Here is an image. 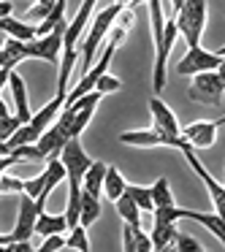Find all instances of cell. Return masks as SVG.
I'll use <instances>...</instances> for the list:
<instances>
[{"label":"cell","instance_id":"1","mask_svg":"<svg viewBox=\"0 0 225 252\" xmlns=\"http://www.w3.org/2000/svg\"><path fill=\"white\" fill-rule=\"evenodd\" d=\"M122 8H125V3H111V6H106L100 14H95L90 33L82 35V41H79V46H76L79 57H82V76L95 65V52H98V46L103 44V38L109 35V30L114 28L117 17L122 14Z\"/></svg>","mask_w":225,"mask_h":252},{"label":"cell","instance_id":"2","mask_svg":"<svg viewBox=\"0 0 225 252\" xmlns=\"http://www.w3.org/2000/svg\"><path fill=\"white\" fill-rule=\"evenodd\" d=\"M206 14H209V3L203 0H187V3H179V11L174 17L176 33L185 38L187 49H195L201 46V35L203 28H206Z\"/></svg>","mask_w":225,"mask_h":252},{"label":"cell","instance_id":"3","mask_svg":"<svg viewBox=\"0 0 225 252\" xmlns=\"http://www.w3.org/2000/svg\"><path fill=\"white\" fill-rule=\"evenodd\" d=\"M223 93H225V73L223 71H209L193 76V84L187 90V98L195 103H206L220 109L223 106Z\"/></svg>","mask_w":225,"mask_h":252},{"label":"cell","instance_id":"4","mask_svg":"<svg viewBox=\"0 0 225 252\" xmlns=\"http://www.w3.org/2000/svg\"><path fill=\"white\" fill-rule=\"evenodd\" d=\"M46 198L49 195H44V192H41L38 198H28V195L19 198V217H17L14 230L6 236V244H14V241H30L33 228H35V220H38V214L44 212V206H46Z\"/></svg>","mask_w":225,"mask_h":252},{"label":"cell","instance_id":"5","mask_svg":"<svg viewBox=\"0 0 225 252\" xmlns=\"http://www.w3.org/2000/svg\"><path fill=\"white\" fill-rule=\"evenodd\" d=\"M223 55H225V49L206 52L203 46L187 49V55L176 65V73L179 76H198V73H209V71H223V63H225Z\"/></svg>","mask_w":225,"mask_h":252},{"label":"cell","instance_id":"6","mask_svg":"<svg viewBox=\"0 0 225 252\" xmlns=\"http://www.w3.org/2000/svg\"><path fill=\"white\" fill-rule=\"evenodd\" d=\"M65 28H68V22L63 19V22L57 25V28L52 30L49 35H44V38H35V41H30V44H25V57H28V60H46V63H52V65H55V63H60Z\"/></svg>","mask_w":225,"mask_h":252},{"label":"cell","instance_id":"7","mask_svg":"<svg viewBox=\"0 0 225 252\" xmlns=\"http://www.w3.org/2000/svg\"><path fill=\"white\" fill-rule=\"evenodd\" d=\"M57 160H60L63 168H65V179H68V185L82 187V179H84V174H87V168L93 165V160H90V155L82 149L79 138H71V141H68L65 147L60 149Z\"/></svg>","mask_w":225,"mask_h":252},{"label":"cell","instance_id":"8","mask_svg":"<svg viewBox=\"0 0 225 252\" xmlns=\"http://www.w3.org/2000/svg\"><path fill=\"white\" fill-rule=\"evenodd\" d=\"M120 144H130V147H171V149H179V152H187L190 149V144L185 141L182 136H176V138H171V136H165V133H160V130H125V133H120Z\"/></svg>","mask_w":225,"mask_h":252},{"label":"cell","instance_id":"9","mask_svg":"<svg viewBox=\"0 0 225 252\" xmlns=\"http://www.w3.org/2000/svg\"><path fill=\"white\" fill-rule=\"evenodd\" d=\"M223 122H225L223 117L220 120H198L187 127H179V136L190 144L193 152L195 149H209L214 147V138H217V130L223 127Z\"/></svg>","mask_w":225,"mask_h":252},{"label":"cell","instance_id":"10","mask_svg":"<svg viewBox=\"0 0 225 252\" xmlns=\"http://www.w3.org/2000/svg\"><path fill=\"white\" fill-rule=\"evenodd\" d=\"M182 155H185V160L190 163V168L195 171V176L203 182V187L209 190V198H212V206H214V212L220 214V212L225 209V187L220 185V182L214 179L212 174H209V171H206V165H203L201 160L195 158V152H193V149H187V152H182Z\"/></svg>","mask_w":225,"mask_h":252},{"label":"cell","instance_id":"11","mask_svg":"<svg viewBox=\"0 0 225 252\" xmlns=\"http://www.w3.org/2000/svg\"><path fill=\"white\" fill-rule=\"evenodd\" d=\"M149 114H152V130H160L171 138L179 136V120H176V114L160 98L149 100Z\"/></svg>","mask_w":225,"mask_h":252},{"label":"cell","instance_id":"12","mask_svg":"<svg viewBox=\"0 0 225 252\" xmlns=\"http://www.w3.org/2000/svg\"><path fill=\"white\" fill-rule=\"evenodd\" d=\"M68 141H71V138H68L65 127L55 120V122H52V127H46V130L41 133V138L35 141V149L41 152V158H57L60 149L65 147Z\"/></svg>","mask_w":225,"mask_h":252},{"label":"cell","instance_id":"13","mask_svg":"<svg viewBox=\"0 0 225 252\" xmlns=\"http://www.w3.org/2000/svg\"><path fill=\"white\" fill-rule=\"evenodd\" d=\"M182 220H193V222H201L203 228H209L214 233V239L220 244H225V222L217 212H190V209H182Z\"/></svg>","mask_w":225,"mask_h":252},{"label":"cell","instance_id":"14","mask_svg":"<svg viewBox=\"0 0 225 252\" xmlns=\"http://www.w3.org/2000/svg\"><path fill=\"white\" fill-rule=\"evenodd\" d=\"M8 84H11V93H14V106H17V120L19 125H28L30 122V103H28V90H25V79L19 76L17 71H11L8 76Z\"/></svg>","mask_w":225,"mask_h":252},{"label":"cell","instance_id":"15","mask_svg":"<svg viewBox=\"0 0 225 252\" xmlns=\"http://www.w3.org/2000/svg\"><path fill=\"white\" fill-rule=\"evenodd\" d=\"M103 176H106V163L93 160V165L87 168V174H84V179H82V192H87V195H93V198H98V201H100Z\"/></svg>","mask_w":225,"mask_h":252},{"label":"cell","instance_id":"16","mask_svg":"<svg viewBox=\"0 0 225 252\" xmlns=\"http://www.w3.org/2000/svg\"><path fill=\"white\" fill-rule=\"evenodd\" d=\"M149 241H152V250H165V247L174 244L176 239V222H160V220H152V230H149Z\"/></svg>","mask_w":225,"mask_h":252},{"label":"cell","instance_id":"17","mask_svg":"<svg viewBox=\"0 0 225 252\" xmlns=\"http://www.w3.org/2000/svg\"><path fill=\"white\" fill-rule=\"evenodd\" d=\"M68 230V222H65V217L63 214H46V212H41L38 214V220H35V228H33V233H38V236H57V233H65Z\"/></svg>","mask_w":225,"mask_h":252},{"label":"cell","instance_id":"18","mask_svg":"<svg viewBox=\"0 0 225 252\" xmlns=\"http://www.w3.org/2000/svg\"><path fill=\"white\" fill-rule=\"evenodd\" d=\"M125 176L120 174V168L117 165H106V176H103V190H100V195H106L111 203L117 201V198L125 192Z\"/></svg>","mask_w":225,"mask_h":252},{"label":"cell","instance_id":"19","mask_svg":"<svg viewBox=\"0 0 225 252\" xmlns=\"http://www.w3.org/2000/svg\"><path fill=\"white\" fill-rule=\"evenodd\" d=\"M114 206H117V214L125 220V225H130L133 230H141V212H138V206L125 195V192L114 201Z\"/></svg>","mask_w":225,"mask_h":252},{"label":"cell","instance_id":"20","mask_svg":"<svg viewBox=\"0 0 225 252\" xmlns=\"http://www.w3.org/2000/svg\"><path fill=\"white\" fill-rule=\"evenodd\" d=\"M149 198H152V209L174 206V195H171V187H168V179H165V176H160V179L149 187Z\"/></svg>","mask_w":225,"mask_h":252},{"label":"cell","instance_id":"21","mask_svg":"<svg viewBox=\"0 0 225 252\" xmlns=\"http://www.w3.org/2000/svg\"><path fill=\"white\" fill-rule=\"evenodd\" d=\"M100 217V201L87 192H82V206H79V225L82 228H90L95 220Z\"/></svg>","mask_w":225,"mask_h":252},{"label":"cell","instance_id":"22","mask_svg":"<svg viewBox=\"0 0 225 252\" xmlns=\"http://www.w3.org/2000/svg\"><path fill=\"white\" fill-rule=\"evenodd\" d=\"M63 19H65V3H63V0H57L55 6H52L49 17H46L44 22H41L38 28H35V38H44V35H49L52 30H55L57 25L63 22Z\"/></svg>","mask_w":225,"mask_h":252},{"label":"cell","instance_id":"23","mask_svg":"<svg viewBox=\"0 0 225 252\" xmlns=\"http://www.w3.org/2000/svg\"><path fill=\"white\" fill-rule=\"evenodd\" d=\"M125 195L138 206V212H152V198H149V187H141V185H125Z\"/></svg>","mask_w":225,"mask_h":252},{"label":"cell","instance_id":"24","mask_svg":"<svg viewBox=\"0 0 225 252\" xmlns=\"http://www.w3.org/2000/svg\"><path fill=\"white\" fill-rule=\"evenodd\" d=\"M65 247H68V250H76V252H90L87 228H82V225H76V228H71V233L65 236Z\"/></svg>","mask_w":225,"mask_h":252},{"label":"cell","instance_id":"25","mask_svg":"<svg viewBox=\"0 0 225 252\" xmlns=\"http://www.w3.org/2000/svg\"><path fill=\"white\" fill-rule=\"evenodd\" d=\"M52 6H55V3H49V0H44V3H35V6L28 11V19H22V22L30 25V28H38V25L44 22L46 17H49Z\"/></svg>","mask_w":225,"mask_h":252},{"label":"cell","instance_id":"26","mask_svg":"<svg viewBox=\"0 0 225 252\" xmlns=\"http://www.w3.org/2000/svg\"><path fill=\"white\" fill-rule=\"evenodd\" d=\"M122 90V82L117 76H111V73H103V76L98 79V82H95V90L93 93H98L100 98H103V95H109V93H120Z\"/></svg>","mask_w":225,"mask_h":252},{"label":"cell","instance_id":"27","mask_svg":"<svg viewBox=\"0 0 225 252\" xmlns=\"http://www.w3.org/2000/svg\"><path fill=\"white\" fill-rule=\"evenodd\" d=\"M6 192H25V182L17 179V176H8V174H0V195H6Z\"/></svg>","mask_w":225,"mask_h":252},{"label":"cell","instance_id":"28","mask_svg":"<svg viewBox=\"0 0 225 252\" xmlns=\"http://www.w3.org/2000/svg\"><path fill=\"white\" fill-rule=\"evenodd\" d=\"M174 250L176 252H203V247L198 244L193 236H185V233H176L174 239Z\"/></svg>","mask_w":225,"mask_h":252},{"label":"cell","instance_id":"29","mask_svg":"<svg viewBox=\"0 0 225 252\" xmlns=\"http://www.w3.org/2000/svg\"><path fill=\"white\" fill-rule=\"evenodd\" d=\"M63 247H65V236H63V233H57V236H46V239H44V244H41L35 252H60Z\"/></svg>","mask_w":225,"mask_h":252},{"label":"cell","instance_id":"30","mask_svg":"<svg viewBox=\"0 0 225 252\" xmlns=\"http://www.w3.org/2000/svg\"><path fill=\"white\" fill-rule=\"evenodd\" d=\"M11 155L19 160V163H22V160H44V158H41V152L35 149V144H25V147H17Z\"/></svg>","mask_w":225,"mask_h":252},{"label":"cell","instance_id":"31","mask_svg":"<svg viewBox=\"0 0 225 252\" xmlns=\"http://www.w3.org/2000/svg\"><path fill=\"white\" fill-rule=\"evenodd\" d=\"M133 241H136V252H155L152 250V241L144 230H133Z\"/></svg>","mask_w":225,"mask_h":252},{"label":"cell","instance_id":"32","mask_svg":"<svg viewBox=\"0 0 225 252\" xmlns=\"http://www.w3.org/2000/svg\"><path fill=\"white\" fill-rule=\"evenodd\" d=\"M122 252H136V241H133L130 225H122Z\"/></svg>","mask_w":225,"mask_h":252},{"label":"cell","instance_id":"33","mask_svg":"<svg viewBox=\"0 0 225 252\" xmlns=\"http://www.w3.org/2000/svg\"><path fill=\"white\" fill-rule=\"evenodd\" d=\"M8 250L11 252H35L33 247H30V241H14V244H8Z\"/></svg>","mask_w":225,"mask_h":252},{"label":"cell","instance_id":"34","mask_svg":"<svg viewBox=\"0 0 225 252\" xmlns=\"http://www.w3.org/2000/svg\"><path fill=\"white\" fill-rule=\"evenodd\" d=\"M19 160L14 158V155H6V158H0V174H6V168L8 165H17Z\"/></svg>","mask_w":225,"mask_h":252},{"label":"cell","instance_id":"35","mask_svg":"<svg viewBox=\"0 0 225 252\" xmlns=\"http://www.w3.org/2000/svg\"><path fill=\"white\" fill-rule=\"evenodd\" d=\"M11 11H14V6H11V3H6V0H0V19L11 17Z\"/></svg>","mask_w":225,"mask_h":252},{"label":"cell","instance_id":"36","mask_svg":"<svg viewBox=\"0 0 225 252\" xmlns=\"http://www.w3.org/2000/svg\"><path fill=\"white\" fill-rule=\"evenodd\" d=\"M8 76H11V71H8V68H0V90L8 84Z\"/></svg>","mask_w":225,"mask_h":252},{"label":"cell","instance_id":"37","mask_svg":"<svg viewBox=\"0 0 225 252\" xmlns=\"http://www.w3.org/2000/svg\"><path fill=\"white\" fill-rule=\"evenodd\" d=\"M8 117H11V114H8V106L0 100V120H8Z\"/></svg>","mask_w":225,"mask_h":252},{"label":"cell","instance_id":"38","mask_svg":"<svg viewBox=\"0 0 225 252\" xmlns=\"http://www.w3.org/2000/svg\"><path fill=\"white\" fill-rule=\"evenodd\" d=\"M0 68H6V57H3V49H0Z\"/></svg>","mask_w":225,"mask_h":252},{"label":"cell","instance_id":"39","mask_svg":"<svg viewBox=\"0 0 225 252\" xmlns=\"http://www.w3.org/2000/svg\"><path fill=\"white\" fill-rule=\"evenodd\" d=\"M160 252H176V250H174V244H171V247H165V250H160Z\"/></svg>","mask_w":225,"mask_h":252}]
</instances>
